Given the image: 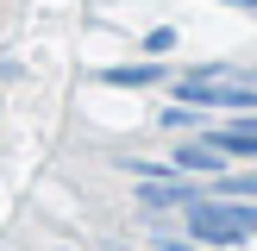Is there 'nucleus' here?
Here are the masks:
<instances>
[{
  "mask_svg": "<svg viewBox=\"0 0 257 251\" xmlns=\"http://www.w3.org/2000/svg\"><path fill=\"white\" fill-rule=\"evenodd\" d=\"M157 251H188V245H182V238H163V245H157Z\"/></svg>",
  "mask_w": 257,
  "mask_h": 251,
  "instance_id": "7",
  "label": "nucleus"
},
{
  "mask_svg": "<svg viewBox=\"0 0 257 251\" xmlns=\"http://www.w3.org/2000/svg\"><path fill=\"white\" fill-rule=\"evenodd\" d=\"M232 7H245V13H257V0H232Z\"/></svg>",
  "mask_w": 257,
  "mask_h": 251,
  "instance_id": "8",
  "label": "nucleus"
},
{
  "mask_svg": "<svg viewBox=\"0 0 257 251\" xmlns=\"http://www.w3.org/2000/svg\"><path fill=\"white\" fill-rule=\"evenodd\" d=\"M220 163H226V157L207 145V138H188V145L176 151V170H220Z\"/></svg>",
  "mask_w": 257,
  "mask_h": 251,
  "instance_id": "5",
  "label": "nucleus"
},
{
  "mask_svg": "<svg viewBox=\"0 0 257 251\" xmlns=\"http://www.w3.org/2000/svg\"><path fill=\"white\" fill-rule=\"evenodd\" d=\"M100 82H113V88H151V82H163V69L157 63H125V69H100Z\"/></svg>",
  "mask_w": 257,
  "mask_h": 251,
  "instance_id": "4",
  "label": "nucleus"
},
{
  "mask_svg": "<svg viewBox=\"0 0 257 251\" xmlns=\"http://www.w3.org/2000/svg\"><path fill=\"white\" fill-rule=\"evenodd\" d=\"M220 157H257V113L251 119H232V126H220V132L207 138Z\"/></svg>",
  "mask_w": 257,
  "mask_h": 251,
  "instance_id": "2",
  "label": "nucleus"
},
{
  "mask_svg": "<svg viewBox=\"0 0 257 251\" xmlns=\"http://www.w3.org/2000/svg\"><path fill=\"white\" fill-rule=\"evenodd\" d=\"M220 195H238V201H257V170H251V176H220Z\"/></svg>",
  "mask_w": 257,
  "mask_h": 251,
  "instance_id": "6",
  "label": "nucleus"
},
{
  "mask_svg": "<svg viewBox=\"0 0 257 251\" xmlns=\"http://www.w3.org/2000/svg\"><path fill=\"white\" fill-rule=\"evenodd\" d=\"M188 238L201 245H245L257 238V201H238V195H213V201H188Z\"/></svg>",
  "mask_w": 257,
  "mask_h": 251,
  "instance_id": "1",
  "label": "nucleus"
},
{
  "mask_svg": "<svg viewBox=\"0 0 257 251\" xmlns=\"http://www.w3.org/2000/svg\"><path fill=\"white\" fill-rule=\"evenodd\" d=\"M138 201H145V207H188V201H195V188H182V182H157V176H151V182L138 188Z\"/></svg>",
  "mask_w": 257,
  "mask_h": 251,
  "instance_id": "3",
  "label": "nucleus"
}]
</instances>
